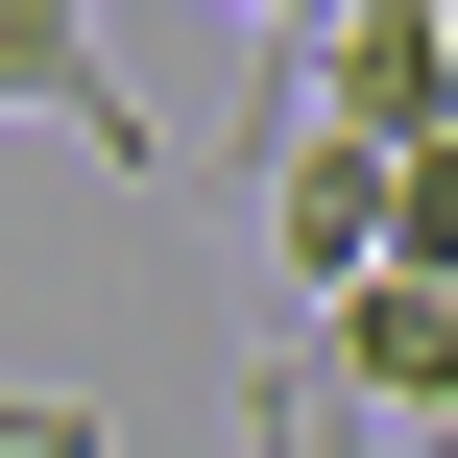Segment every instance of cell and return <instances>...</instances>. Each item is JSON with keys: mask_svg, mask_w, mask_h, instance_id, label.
<instances>
[{"mask_svg": "<svg viewBox=\"0 0 458 458\" xmlns=\"http://www.w3.org/2000/svg\"><path fill=\"white\" fill-rule=\"evenodd\" d=\"M266 97H290L314 145H362V169H435V145H458V24H435V0H338V24L266 48Z\"/></svg>", "mask_w": 458, "mask_h": 458, "instance_id": "cell-1", "label": "cell"}, {"mask_svg": "<svg viewBox=\"0 0 458 458\" xmlns=\"http://www.w3.org/2000/svg\"><path fill=\"white\" fill-rule=\"evenodd\" d=\"M314 411H386V435H458V290H338L314 314ZM314 411H266V435H314Z\"/></svg>", "mask_w": 458, "mask_h": 458, "instance_id": "cell-2", "label": "cell"}, {"mask_svg": "<svg viewBox=\"0 0 458 458\" xmlns=\"http://www.w3.org/2000/svg\"><path fill=\"white\" fill-rule=\"evenodd\" d=\"M0 121H72V145H97L121 193L169 169V121H145V72H121V48H97L72 0H0Z\"/></svg>", "mask_w": 458, "mask_h": 458, "instance_id": "cell-3", "label": "cell"}, {"mask_svg": "<svg viewBox=\"0 0 458 458\" xmlns=\"http://www.w3.org/2000/svg\"><path fill=\"white\" fill-rule=\"evenodd\" d=\"M266 266H290V314H338V290H386V169L362 145H266Z\"/></svg>", "mask_w": 458, "mask_h": 458, "instance_id": "cell-4", "label": "cell"}, {"mask_svg": "<svg viewBox=\"0 0 458 458\" xmlns=\"http://www.w3.org/2000/svg\"><path fill=\"white\" fill-rule=\"evenodd\" d=\"M0 458H121V435H97L72 386H0Z\"/></svg>", "mask_w": 458, "mask_h": 458, "instance_id": "cell-5", "label": "cell"}]
</instances>
